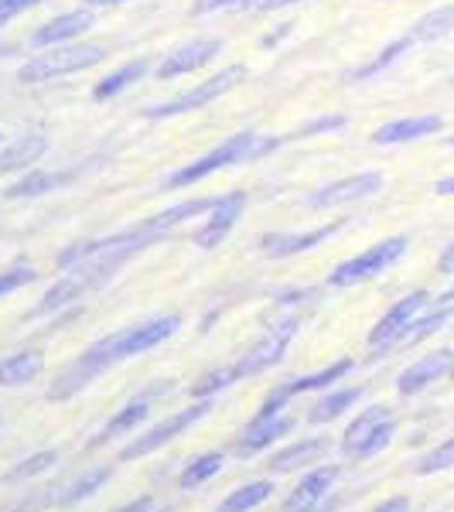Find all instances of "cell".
<instances>
[{
    "instance_id": "cell-1",
    "label": "cell",
    "mask_w": 454,
    "mask_h": 512,
    "mask_svg": "<svg viewBox=\"0 0 454 512\" xmlns=\"http://www.w3.org/2000/svg\"><path fill=\"white\" fill-rule=\"evenodd\" d=\"M178 328H181L178 315H164V318L144 321V325L123 328V332L110 335V338H99L96 345H89V349L79 355V362H72L69 369H62L59 379L48 386V400H69L72 393H79L82 386L93 383L103 369L117 366L123 359H134L140 352H151L154 345L168 342Z\"/></svg>"
},
{
    "instance_id": "cell-2",
    "label": "cell",
    "mask_w": 454,
    "mask_h": 512,
    "mask_svg": "<svg viewBox=\"0 0 454 512\" xmlns=\"http://www.w3.org/2000/svg\"><path fill=\"white\" fill-rule=\"evenodd\" d=\"M280 140H263L257 134H236L229 140H222L216 151H209L205 158H198L195 164H188V168L175 171V175L168 178L171 188H185V185H195V181H202L205 175H212V171H222L229 168V164H243L250 158H260V154L274 151Z\"/></svg>"
},
{
    "instance_id": "cell-3",
    "label": "cell",
    "mask_w": 454,
    "mask_h": 512,
    "mask_svg": "<svg viewBox=\"0 0 454 512\" xmlns=\"http://www.w3.org/2000/svg\"><path fill=\"white\" fill-rule=\"evenodd\" d=\"M106 45H96V41H86V45H62V48H52V52L38 55V59H31L24 69L18 72L21 82H31V86H38V82H52L59 76H72V72H82V69H93L106 59Z\"/></svg>"
},
{
    "instance_id": "cell-4",
    "label": "cell",
    "mask_w": 454,
    "mask_h": 512,
    "mask_svg": "<svg viewBox=\"0 0 454 512\" xmlns=\"http://www.w3.org/2000/svg\"><path fill=\"white\" fill-rule=\"evenodd\" d=\"M243 79H246V65H229V69L216 72L212 79L198 82L195 89L175 96L171 103H161V106L144 110V117L147 120H168V117H181V113H188V110H202V106H209L212 99H219V96H226L229 89H236Z\"/></svg>"
},
{
    "instance_id": "cell-5",
    "label": "cell",
    "mask_w": 454,
    "mask_h": 512,
    "mask_svg": "<svg viewBox=\"0 0 454 512\" xmlns=\"http://www.w3.org/2000/svg\"><path fill=\"white\" fill-rule=\"evenodd\" d=\"M407 236H393V239H383V243L369 246L366 253L352 256V260L338 263L332 270V277H328V284L332 287H352V284H362V280H373L376 274H383V270H390L396 260H400L403 253H407Z\"/></svg>"
},
{
    "instance_id": "cell-6",
    "label": "cell",
    "mask_w": 454,
    "mask_h": 512,
    "mask_svg": "<svg viewBox=\"0 0 454 512\" xmlns=\"http://www.w3.org/2000/svg\"><path fill=\"white\" fill-rule=\"evenodd\" d=\"M297 328H301V315H291V318L277 321L274 328H267V332H263V338H260V342L253 345V349L246 352L243 359H239L236 366H233L236 379H246V376H260V373H267L270 366H277V362L284 359L287 345L294 342Z\"/></svg>"
},
{
    "instance_id": "cell-7",
    "label": "cell",
    "mask_w": 454,
    "mask_h": 512,
    "mask_svg": "<svg viewBox=\"0 0 454 512\" xmlns=\"http://www.w3.org/2000/svg\"><path fill=\"white\" fill-rule=\"evenodd\" d=\"M209 410H212V400H202V403H195V407L181 410V414H175V417L161 420V424H158V427H151L147 434L134 437V441H130L127 448L120 451V458H123V461H130V458H144V454L158 451L161 444L175 441V437H178L181 431H188L192 424H198V420L209 417Z\"/></svg>"
},
{
    "instance_id": "cell-8",
    "label": "cell",
    "mask_w": 454,
    "mask_h": 512,
    "mask_svg": "<svg viewBox=\"0 0 454 512\" xmlns=\"http://www.w3.org/2000/svg\"><path fill=\"white\" fill-rule=\"evenodd\" d=\"M427 304H431V294H427V291H414V294L403 297V301H396L393 308L376 321L373 332H369V345H373V349H390V345H400L403 332L414 325Z\"/></svg>"
},
{
    "instance_id": "cell-9",
    "label": "cell",
    "mask_w": 454,
    "mask_h": 512,
    "mask_svg": "<svg viewBox=\"0 0 454 512\" xmlns=\"http://www.w3.org/2000/svg\"><path fill=\"white\" fill-rule=\"evenodd\" d=\"M291 427H294L291 414H284V410H274V407H260V414L253 417V424L246 427L243 437L236 441V454H239V458H250V454L270 448V444H274L277 437H284L287 431H291Z\"/></svg>"
},
{
    "instance_id": "cell-10",
    "label": "cell",
    "mask_w": 454,
    "mask_h": 512,
    "mask_svg": "<svg viewBox=\"0 0 454 512\" xmlns=\"http://www.w3.org/2000/svg\"><path fill=\"white\" fill-rule=\"evenodd\" d=\"M379 188H383V175H376V171H366V175H352V178L335 181V185L318 188V192L308 198V205H311V209H335V205L359 202V198L376 195Z\"/></svg>"
},
{
    "instance_id": "cell-11",
    "label": "cell",
    "mask_w": 454,
    "mask_h": 512,
    "mask_svg": "<svg viewBox=\"0 0 454 512\" xmlns=\"http://www.w3.org/2000/svg\"><path fill=\"white\" fill-rule=\"evenodd\" d=\"M243 209H246V195L243 192H229V195L216 198V205H212V219L192 236L195 246H202V250L219 246L222 239L229 236V229L236 226V219L243 216Z\"/></svg>"
},
{
    "instance_id": "cell-12",
    "label": "cell",
    "mask_w": 454,
    "mask_h": 512,
    "mask_svg": "<svg viewBox=\"0 0 454 512\" xmlns=\"http://www.w3.org/2000/svg\"><path fill=\"white\" fill-rule=\"evenodd\" d=\"M222 52V41L219 38H198V41H188V45L175 48L161 65H158V79H175V76H188V72L202 69L209 65L216 55Z\"/></svg>"
},
{
    "instance_id": "cell-13",
    "label": "cell",
    "mask_w": 454,
    "mask_h": 512,
    "mask_svg": "<svg viewBox=\"0 0 454 512\" xmlns=\"http://www.w3.org/2000/svg\"><path fill=\"white\" fill-rule=\"evenodd\" d=\"M451 369H454V352L437 349L431 355H424V359H417L407 373H400V379H396V390H400L403 396H414L420 390H427L431 383H437V379L451 376Z\"/></svg>"
},
{
    "instance_id": "cell-14",
    "label": "cell",
    "mask_w": 454,
    "mask_h": 512,
    "mask_svg": "<svg viewBox=\"0 0 454 512\" xmlns=\"http://www.w3.org/2000/svg\"><path fill=\"white\" fill-rule=\"evenodd\" d=\"M345 373H352V359H338L328 369H321V373H311V376H301V379H287L284 386H277V390L267 396V403H263V407L284 410V403L291 400V396H301V393H311V390H325L328 383H338Z\"/></svg>"
},
{
    "instance_id": "cell-15",
    "label": "cell",
    "mask_w": 454,
    "mask_h": 512,
    "mask_svg": "<svg viewBox=\"0 0 454 512\" xmlns=\"http://www.w3.org/2000/svg\"><path fill=\"white\" fill-rule=\"evenodd\" d=\"M338 465H325V468H315L311 475H304L297 482V489L287 495L284 502V512H315V506L332 492V485L338 482Z\"/></svg>"
},
{
    "instance_id": "cell-16",
    "label": "cell",
    "mask_w": 454,
    "mask_h": 512,
    "mask_svg": "<svg viewBox=\"0 0 454 512\" xmlns=\"http://www.w3.org/2000/svg\"><path fill=\"white\" fill-rule=\"evenodd\" d=\"M342 229H345V222H332V226L311 229V233H270L260 239V246L267 256H277L280 260V256H297V253L311 250V246L325 243V239H332L335 233H342Z\"/></svg>"
},
{
    "instance_id": "cell-17",
    "label": "cell",
    "mask_w": 454,
    "mask_h": 512,
    "mask_svg": "<svg viewBox=\"0 0 454 512\" xmlns=\"http://www.w3.org/2000/svg\"><path fill=\"white\" fill-rule=\"evenodd\" d=\"M444 127V120L437 113H424V117H407V120H393L386 127H379L373 140L379 147H390V144H407V140H420V137H431L437 130Z\"/></svg>"
},
{
    "instance_id": "cell-18",
    "label": "cell",
    "mask_w": 454,
    "mask_h": 512,
    "mask_svg": "<svg viewBox=\"0 0 454 512\" xmlns=\"http://www.w3.org/2000/svg\"><path fill=\"white\" fill-rule=\"evenodd\" d=\"M93 11H69V14H59V18H52L48 24H41L35 31V38H31V45L35 48H48V45H62V41L69 38H79L86 28H93Z\"/></svg>"
},
{
    "instance_id": "cell-19",
    "label": "cell",
    "mask_w": 454,
    "mask_h": 512,
    "mask_svg": "<svg viewBox=\"0 0 454 512\" xmlns=\"http://www.w3.org/2000/svg\"><path fill=\"white\" fill-rule=\"evenodd\" d=\"M386 420H393L390 407H369V410H362V414L349 424V431H345L342 451L362 461V451L369 448V441H373V437L379 434V427H383Z\"/></svg>"
},
{
    "instance_id": "cell-20",
    "label": "cell",
    "mask_w": 454,
    "mask_h": 512,
    "mask_svg": "<svg viewBox=\"0 0 454 512\" xmlns=\"http://www.w3.org/2000/svg\"><path fill=\"white\" fill-rule=\"evenodd\" d=\"M161 390H164V386H154L151 393H144V396H137V400H130L127 407H123L120 414L113 417L110 424H106L103 431H99V434L93 437V448H96V444L113 441V437H120V434H130L137 424H144L147 414H151V400H154V393H161Z\"/></svg>"
},
{
    "instance_id": "cell-21",
    "label": "cell",
    "mask_w": 454,
    "mask_h": 512,
    "mask_svg": "<svg viewBox=\"0 0 454 512\" xmlns=\"http://www.w3.org/2000/svg\"><path fill=\"white\" fill-rule=\"evenodd\" d=\"M325 454H328V441H321V437H304V441L287 444L284 451H277L274 458H270V472H294V468H301V465H315Z\"/></svg>"
},
{
    "instance_id": "cell-22",
    "label": "cell",
    "mask_w": 454,
    "mask_h": 512,
    "mask_svg": "<svg viewBox=\"0 0 454 512\" xmlns=\"http://www.w3.org/2000/svg\"><path fill=\"white\" fill-rule=\"evenodd\" d=\"M41 369H45V355L38 349L14 352L7 359H0V386H24L31 379H38Z\"/></svg>"
},
{
    "instance_id": "cell-23",
    "label": "cell",
    "mask_w": 454,
    "mask_h": 512,
    "mask_svg": "<svg viewBox=\"0 0 454 512\" xmlns=\"http://www.w3.org/2000/svg\"><path fill=\"white\" fill-rule=\"evenodd\" d=\"M110 482V468H93V472H86L79 478V482L65 485L59 495H52V506H79V502H86L89 495H96L103 485Z\"/></svg>"
},
{
    "instance_id": "cell-24",
    "label": "cell",
    "mask_w": 454,
    "mask_h": 512,
    "mask_svg": "<svg viewBox=\"0 0 454 512\" xmlns=\"http://www.w3.org/2000/svg\"><path fill=\"white\" fill-rule=\"evenodd\" d=\"M41 154H45V137H38V134L21 137L18 144L0 151V171H14V168H24V164H35Z\"/></svg>"
},
{
    "instance_id": "cell-25",
    "label": "cell",
    "mask_w": 454,
    "mask_h": 512,
    "mask_svg": "<svg viewBox=\"0 0 454 512\" xmlns=\"http://www.w3.org/2000/svg\"><path fill=\"white\" fill-rule=\"evenodd\" d=\"M222 465H226V454H219V451L198 454L192 465L178 475V485H181V489H198V485H205L209 478H216L222 472Z\"/></svg>"
},
{
    "instance_id": "cell-26",
    "label": "cell",
    "mask_w": 454,
    "mask_h": 512,
    "mask_svg": "<svg viewBox=\"0 0 454 512\" xmlns=\"http://www.w3.org/2000/svg\"><path fill=\"white\" fill-rule=\"evenodd\" d=\"M359 400H362L359 386H352V390H335L332 396H325V400H321L318 407H311V424H328V420L342 417L345 410L356 407Z\"/></svg>"
},
{
    "instance_id": "cell-27",
    "label": "cell",
    "mask_w": 454,
    "mask_h": 512,
    "mask_svg": "<svg viewBox=\"0 0 454 512\" xmlns=\"http://www.w3.org/2000/svg\"><path fill=\"white\" fill-rule=\"evenodd\" d=\"M451 31H454V4L437 7V11L424 14V18L414 24L410 38H414V41H437V38L451 35Z\"/></svg>"
},
{
    "instance_id": "cell-28",
    "label": "cell",
    "mask_w": 454,
    "mask_h": 512,
    "mask_svg": "<svg viewBox=\"0 0 454 512\" xmlns=\"http://www.w3.org/2000/svg\"><path fill=\"white\" fill-rule=\"evenodd\" d=\"M270 492H274V482H250L229 495L219 506V512H250V509H257L260 502H267Z\"/></svg>"
},
{
    "instance_id": "cell-29",
    "label": "cell",
    "mask_w": 454,
    "mask_h": 512,
    "mask_svg": "<svg viewBox=\"0 0 454 512\" xmlns=\"http://www.w3.org/2000/svg\"><path fill=\"white\" fill-rule=\"evenodd\" d=\"M147 72V62L144 59H137V62H127V65H120L113 76H106L103 82L96 86V99H110V96H117L123 93V89L130 86V82H137L140 76Z\"/></svg>"
},
{
    "instance_id": "cell-30",
    "label": "cell",
    "mask_w": 454,
    "mask_h": 512,
    "mask_svg": "<svg viewBox=\"0 0 454 512\" xmlns=\"http://www.w3.org/2000/svg\"><path fill=\"white\" fill-rule=\"evenodd\" d=\"M55 185H59V178H55V175H48V171H31V175H24L21 181H14V185L7 188V198L45 195V192H52Z\"/></svg>"
},
{
    "instance_id": "cell-31",
    "label": "cell",
    "mask_w": 454,
    "mask_h": 512,
    "mask_svg": "<svg viewBox=\"0 0 454 512\" xmlns=\"http://www.w3.org/2000/svg\"><path fill=\"white\" fill-rule=\"evenodd\" d=\"M448 468H454V437L437 444L434 451H427L417 461V475H437V472H448Z\"/></svg>"
},
{
    "instance_id": "cell-32",
    "label": "cell",
    "mask_w": 454,
    "mask_h": 512,
    "mask_svg": "<svg viewBox=\"0 0 454 512\" xmlns=\"http://www.w3.org/2000/svg\"><path fill=\"white\" fill-rule=\"evenodd\" d=\"M410 45H414V38H410V35H407V38H400V41H393L390 48H383V52H379V59H373L369 65H362L359 72H352V79H373L376 72H383L386 65H393L396 59H400V55H407V48H410Z\"/></svg>"
},
{
    "instance_id": "cell-33",
    "label": "cell",
    "mask_w": 454,
    "mask_h": 512,
    "mask_svg": "<svg viewBox=\"0 0 454 512\" xmlns=\"http://www.w3.org/2000/svg\"><path fill=\"white\" fill-rule=\"evenodd\" d=\"M236 383V373L233 366L229 369H216V373H205L202 379H195L192 383V396H198V400H212V393L226 390V386Z\"/></svg>"
},
{
    "instance_id": "cell-34",
    "label": "cell",
    "mask_w": 454,
    "mask_h": 512,
    "mask_svg": "<svg viewBox=\"0 0 454 512\" xmlns=\"http://www.w3.org/2000/svg\"><path fill=\"white\" fill-rule=\"evenodd\" d=\"M59 461V451H38L31 454V458H24L18 468H14L11 475H7V482H21V478H35L41 472H48V468Z\"/></svg>"
},
{
    "instance_id": "cell-35",
    "label": "cell",
    "mask_w": 454,
    "mask_h": 512,
    "mask_svg": "<svg viewBox=\"0 0 454 512\" xmlns=\"http://www.w3.org/2000/svg\"><path fill=\"white\" fill-rule=\"evenodd\" d=\"M267 0H195V14H212V11H263Z\"/></svg>"
},
{
    "instance_id": "cell-36",
    "label": "cell",
    "mask_w": 454,
    "mask_h": 512,
    "mask_svg": "<svg viewBox=\"0 0 454 512\" xmlns=\"http://www.w3.org/2000/svg\"><path fill=\"white\" fill-rule=\"evenodd\" d=\"M38 280V270L35 267H14V270H4L0 274V297L4 294H14L18 287H28Z\"/></svg>"
},
{
    "instance_id": "cell-37",
    "label": "cell",
    "mask_w": 454,
    "mask_h": 512,
    "mask_svg": "<svg viewBox=\"0 0 454 512\" xmlns=\"http://www.w3.org/2000/svg\"><path fill=\"white\" fill-rule=\"evenodd\" d=\"M393 434H396V417H393V420H386V424L379 427V434L373 437V441H369V448L362 451V461H366V458H376V454L383 451V448H390Z\"/></svg>"
},
{
    "instance_id": "cell-38",
    "label": "cell",
    "mask_w": 454,
    "mask_h": 512,
    "mask_svg": "<svg viewBox=\"0 0 454 512\" xmlns=\"http://www.w3.org/2000/svg\"><path fill=\"white\" fill-rule=\"evenodd\" d=\"M41 0H0V24H7L11 18H18L21 11H28V7H38Z\"/></svg>"
},
{
    "instance_id": "cell-39",
    "label": "cell",
    "mask_w": 454,
    "mask_h": 512,
    "mask_svg": "<svg viewBox=\"0 0 454 512\" xmlns=\"http://www.w3.org/2000/svg\"><path fill=\"white\" fill-rule=\"evenodd\" d=\"M345 123V117H325V120H315V123H308L304 130H297L294 137H308V134H318V130H338Z\"/></svg>"
},
{
    "instance_id": "cell-40",
    "label": "cell",
    "mask_w": 454,
    "mask_h": 512,
    "mask_svg": "<svg viewBox=\"0 0 454 512\" xmlns=\"http://www.w3.org/2000/svg\"><path fill=\"white\" fill-rule=\"evenodd\" d=\"M113 512H154V499H151V495H140V499L127 502V506H120Z\"/></svg>"
},
{
    "instance_id": "cell-41",
    "label": "cell",
    "mask_w": 454,
    "mask_h": 512,
    "mask_svg": "<svg viewBox=\"0 0 454 512\" xmlns=\"http://www.w3.org/2000/svg\"><path fill=\"white\" fill-rule=\"evenodd\" d=\"M410 509V499L407 495H396V499H386L383 506H376L373 512H407Z\"/></svg>"
},
{
    "instance_id": "cell-42",
    "label": "cell",
    "mask_w": 454,
    "mask_h": 512,
    "mask_svg": "<svg viewBox=\"0 0 454 512\" xmlns=\"http://www.w3.org/2000/svg\"><path fill=\"white\" fill-rule=\"evenodd\" d=\"M437 270H441V274H454V243L441 253V260H437Z\"/></svg>"
},
{
    "instance_id": "cell-43",
    "label": "cell",
    "mask_w": 454,
    "mask_h": 512,
    "mask_svg": "<svg viewBox=\"0 0 454 512\" xmlns=\"http://www.w3.org/2000/svg\"><path fill=\"white\" fill-rule=\"evenodd\" d=\"M434 192H437V195H454V175H451V178H441V181H437V185H434Z\"/></svg>"
},
{
    "instance_id": "cell-44",
    "label": "cell",
    "mask_w": 454,
    "mask_h": 512,
    "mask_svg": "<svg viewBox=\"0 0 454 512\" xmlns=\"http://www.w3.org/2000/svg\"><path fill=\"white\" fill-rule=\"evenodd\" d=\"M291 4H301V0H267L263 11H277V7H291Z\"/></svg>"
},
{
    "instance_id": "cell-45",
    "label": "cell",
    "mask_w": 454,
    "mask_h": 512,
    "mask_svg": "<svg viewBox=\"0 0 454 512\" xmlns=\"http://www.w3.org/2000/svg\"><path fill=\"white\" fill-rule=\"evenodd\" d=\"M437 308H448V311H454V291H448V294L437 297Z\"/></svg>"
},
{
    "instance_id": "cell-46",
    "label": "cell",
    "mask_w": 454,
    "mask_h": 512,
    "mask_svg": "<svg viewBox=\"0 0 454 512\" xmlns=\"http://www.w3.org/2000/svg\"><path fill=\"white\" fill-rule=\"evenodd\" d=\"M89 7H117V4H127V0H86Z\"/></svg>"
},
{
    "instance_id": "cell-47",
    "label": "cell",
    "mask_w": 454,
    "mask_h": 512,
    "mask_svg": "<svg viewBox=\"0 0 454 512\" xmlns=\"http://www.w3.org/2000/svg\"><path fill=\"white\" fill-rule=\"evenodd\" d=\"M448 147H454V137H448Z\"/></svg>"
},
{
    "instance_id": "cell-48",
    "label": "cell",
    "mask_w": 454,
    "mask_h": 512,
    "mask_svg": "<svg viewBox=\"0 0 454 512\" xmlns=\"http://www.w3.org/2000/svg\"><path fill=\"white\" fill-rule=\"evenodd\" d=\"M451 376H454V369H451Z\"/></svg>"
}]
</instances>
